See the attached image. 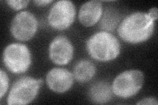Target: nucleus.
I'll list each match as a JSON object with an SVG mask.
<instances>
[{"label": "nucleus", "mask_w": 158, "mask_h": 105, "mask_svg": "<svg viewBox=\"0 0 158 105\" xmlns=\"http://www.w3.org/2000/svg\"><path fill=\"white\" fill-rule=\"evenodd\" d=\"M49 57L57 65H67L71 61L74 55V47L71 41L65 36L59 35L49 44Z\"/></svg>", "instance_id": "6e6552de"}, {"label": "nucleus", "mask_w": 158, "mask_h": 105, "mask_svg": "<svg viewBox=\"0 0 158 105\" xmlns=\"http://www.w3.org/2000/svg\"><path fill=\"white\" fill-rule=\"evenodd\" d=\"M53 1H51V0H40V1H34V3L36 5H37L38 6H46L49 5V3H52Z\"/></svg>", "instance_id": "a211bd4d"}, {"label": "nucleus", "mask_w": 158, "mask_h": 105, "mask_svg": "<svg viewBox=\"0 0 158 105\" xmlns=\"http://www.w3.org/2000/svg\"><path fill=\"white\" fill-rule=\"evenodd\" d=\"M86 50L92 58L100 62L115 59L121 52V44L118 39L107 31L97 32L86 42Z\"/></svg>", "instance_id": "f03ea898"}, {"label": "nucleus", "mask_w": 158, "mask_h": 105, "mask_svg": "<svg viewBox=\"0 0 158 105\" xmlns=\"http://www.w3.org/2000/svg\"><path fill=\"white\" fill-rule=\"evenodd\" d=\"M96 73L95 64L89 60L82 59L77 62L73 68L74 78L80 83H86L90 80Z\"/></svg>", "instance_id": "f8f14e48"}, {"label": "nucleus", "mask_w": 158, "mask_h": 105, "mask_svg": "<svg viewBox=\"0 0 158 105\" xmlns=\"http://www.w3.org/2000/svg\"><path fill=\"white\" fill-rule=\"evenodd\" d=\"M3 61L9 71L14 74L26 72L32 63V56L24 44L14 43L8 45L3 53Z\"/></svg>", "instance_id": "39448f33"}, {"label": "nucleus", "mask_w": 158, "mask_h": 105, "mask_svg": "<svg viewBox=\"0 0 158 105\" xmlns=\"http://www.w3.org/2000/svg\"><path fill=\"white\" fill-rule=\"evenodd\" d=\"M38 27V20L34 14L23 11L18 13L13 18L10 32L17 40L27 42L35 36Z\"/></svg>", "instance_id": "0eeeda50"}, {"label": "nucleus", "mask_w": 158, "mask_h": 105, "mask_svg": "<svg viewBox=\"0 0 158 105\" xmlns=\"http://www.w3.org/2000/svg\"><path fill=\"white\" fill-rule=\"evenodd\" d=\"M103 15V5L98 0L83 3L78 13V19L86 27H91L98 23Z\"/></svg>", "instance_id": "9d476101"}, {"label": "nucleus", "mask_w": 158, "mask_h": 105, "mask_svg": "<svg viewBox=\"0 0 158 105\" xmlns=\"http://www.w3.org/2000/svg\"><path fill=\"white\" fill-rule=\"evenodd\" d=\"M148 14V16H149L153 20V21H157V17H158L157 7H153V8L150 9Z\"/></svg>", "instance_id": "f3484780"}, {"label": "nucleus", "mask_w": 158, "mask_h": 105, "mask_svg": "<svg viewBox=\"0 0 158 105\" xmlns=\"http://www.w3.org/2000/svg\"><path fill=\"white\" fill-rule=\"evenodd\" d=\"M136 104L140 105H157L158 103L157 99L155 97H147L140 100Z\"/></svg>", "instance_id": "dca6fc26"}, {"label": "nucleus", "mask_w": 158, "mask_h": 105, "mask_svg": "<svg viewBox=\"0 0 158 105\" xmlns=\"http://www.w3.org/2000/svg\"><path fill=\"white\" fill-rule=\"evenodd\" d=\"M144 82V75L139 70H128L119 74L111 85L113 93L122 99L135 96L140 91Z\"/></svg>", "instance_id": "20e7f679"}, {"label": "nucleus", "mask_w": 158, "mask_h": 105, "mask_svg": "<svg viewBox=\"0 0 158 105\" xmlns=\"http://www.w3.org/2000/svg\"><path fill=\"white\" fill-rule=\"evenodd\" d=\"M155 21L148 13L135 12L128 14L118 27V34L125 42L138 44L149 39L154 34Z\"/></svg>", "instance_id": "f257e3e1"}, {"label": "nucleus", "mask_w": 158, "mask_h": 105, "mask_svg": "<svg viewBox=\"0 0 158 105\" xmlns=\"http://www.w3.org/2000/svg\"><path fill=\"white\" fill-rule=\"evenodd\" d=\"M43 83L42 79L23 76L15 82L8 94L7 103L9 105L28 104L38 95Z\"/></svg>", "instance_id": "7ed1b4c3"}, {"label": "nucleus", "mask_w": 158, "mask_h": 105, "mask_svg": "<svg viewBox=\"0 0 158 105\" xmlns=\"http://www.w3.org/2000/svg\"><path fill=\"white\" fill-rule=\"evenodd\" d=\"M113 95L110 84L105 81L98 82L92 85L88 91V97L95 104H103L110 102Z\"/></svg>", "instance_id": "9b49d317"}, {"label": "nucleus", "mask_w": 158, "mask_h": 105, "mask_svg": "<svg viewBox=\"0 0 158 105\" xmlns=\"http://www.w3.org/2000/svg\"><path fill=\"white\" fill-rule=\"evenodd\" d=\"M9 87V77L3 70L0 71V98L2 99Z\"/></svg>", "instance_id": "4468645a"}, {"label": "nucleus", "mask_w": 158, "mask_h": 105, "mask_svg": "<svg viewBox=\"0 0 158 105\" xmlns=\"http://www.w3.org/2000/svg\"><path fill=\"white\" fill-rule=\"evenodd\" d=\"M46 81L51 91L57 93H63L72 87L74 76L73 73L67 69L53 68L48 72Z\"/></svg>", "instance_id": "1a4fd4ad"}, {"label": "nucleus", "mask_w": 158, "mask_h": 105, "mask_svg": "<svg viewBox=\"0 0 158 105\" xmlns=\"http://www.w3.org/2000/svg\"><path fill=\"white\" fill-rule=\"evenodd\" d=\"M28 0H20V1H13V0H9L7 1L6 3L9 6V7L11 9L15 10V11H19L24 9V7H27L29 3Z\"/></svg>", "instance_id": "2eb2a0df"}, {"label": "nucleus", "mask_w": 158, "mask_h": 105, "mask_svg": "<svg viewBox=\"0 0 158 105\" xmlns=\"http://www.w3.org/2000/svg\"><path fill=\"white\" fill-rule=\"evenodd\" d=\"M100 27L107 31H112L117 26L118 22V16L117 13L111 9H107L102 17Z\"/></svg>", "instance_id": "ddd939ff"}, {"label": "nucleus", "mask_w": 158, "mask_h": 105, "mask_svg": "<svg viewBox=\"0 0 158 105\" xmlns=\"http://www.w3.org/2000/svg\"><path fill=\"white\" fill-rule=\"evenodd\" d=\"M76 7L69 0H61L53 3L48 15V21L52 28L64 30L70 27L75 21Z\"/></svg>", "instance_id": "423d86ee"}]
</instances>
